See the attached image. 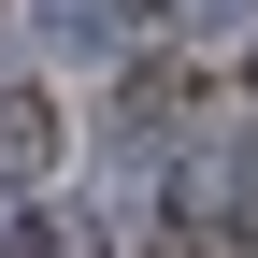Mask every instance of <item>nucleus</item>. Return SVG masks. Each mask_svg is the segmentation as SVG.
Wrapping results in <instances>:
<instances>
[{
  "instance_id": "nucleus-1",
  "label": "nucleus",
  "mask_w": 258,
  "mask_h": 258,
  "mask_svg": "<svg viewBox=\"0 0 258 258\" xmlns=\"http://www.w3.org/2000/svg\"><path fill=\"white\" fill-rule=\"evenodd\" d=\"M43 172H57V101L0 86V186H43Z\"/></svg>"
},
{
  "instance_id": "nucleus-2",
  "label": "nucleus",
  "mask_w": 258,
  "mask_h": 258,
  "mask_svg": "<svg viewBox=\"0 0 258 258\" xmlns=\"http://www.w3.org/2000/svg\"><path fill=\"white\" fill-rule=\"evenodd\" d=\"M43 43L57 57H115L129 43V0H43Z\"/></svg>"
},
{
  "instance_id": "nucleus-3",
  "label": "nucleus",
  "mask_w": 258,
  "mask_h": 258,
  "mask_svg": "<svg viewBox=\"0 0 258 258\" xmlns=\"http://www.w3.org/2000/svg\"><path fill=\"white\" fill-rule=\"evenodd\" d=\"M0 258H57V215H15L0 201Z\"/></svg>"
},
{
  "instance_id": "nucleus-4",
  "label": "nucleus",
  "mask_w": 258,
  "mask_h": 258,
  "mask_svg": "<svg viewBox=\"0 0 258 258\" xmlns=\"http://www.w3.org/2000/svg\"><path fill=\"white\" fill-rule=\"evenodd\" d=\"M186 15H258V0H186Z\"/></svg>"
}]
</instances>
